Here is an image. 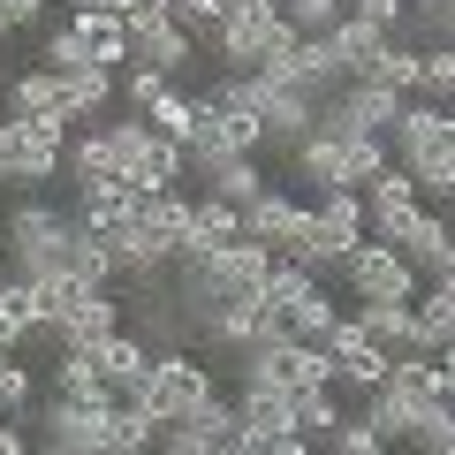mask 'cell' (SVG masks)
Here are the masks:
<instances>
[{
	"label": "cell",
	"mask_w": 455,
	"mask_h": 455,
	"mask_svg": "<svg viewBox=\"0 0 455 455\" xmlns=\"http://www.w3.org/2000/svg\"><path fill=\"white\" fill-rule=\"evenodd\" d=\"M387 152L418 175L425 197H440L448 205L455 197V107H433V99H410L403 122L387 130Z\"/></svg>",
	"instance_id": "1"
},
{
	"label": "cell",
	"mask_w": 455,
	"mask_h": 455,
	"mask_svg": "<svg viewBox=\"0 0 455 455\" xmlns=\"http://www.w3.org/2000/svg\"><path fill=\"white\" fill-rule=\"evenodd\" d=\"M190 197L182 190H160V197H145L137 205V220L130 228H114L107 243H114V259H122V274H137V281H152L167 259H182V235H190Z\"/></svg>",
	"instance_id": "2"
},
{
	"label": "cell",
	"mask_w": 455,
	"mask_h": 455,
	"mask_svg": "<svg viewBox=\"0 0 455 455\" xmlns=\"http://www.w3.org/2000/svg\"><path fill=\"white\" fill-rule=\"evenodd\" d=\"M8 259H16V281H46V274H68V243H76V212L61 205H38V197H23L16 212H8Z\"/></svg>",
	"instance_id": "3"
},
{
	"label": "cell",
	"mask_w": 455,
	"mask_h": 455,
	"mask_svg": "<svg viewBox=\"0 0 455 455\" xmlns=\"http://www.w3.org/2000/svg\"><path fill=\"white\" fill-rule=\"evenodd\" d=\"M107 137L122 145V182H130L137 197H160V190H175V175L190 167V145H175V137H160L152 122H137V114H122V122H107Z\"/></svg>",
	"instance_id": "4"
},
{
	"label": "cell",
	"mask_w": 455,
	"mask_h": 455,
	"mask_svg": "<svg viewBox=\"0 0 455 455\" xmlns=\"http://www.w3.org/2000/svg\"><path fill=\"white\" fill-rule=\"evenodd\" d=\"M212 395H220V387H212V372H205L197 357H160V364H152V379L130 395V403L167 433V425H190L197 410L212 403Z\"/></svg>",
	"instance_id": "5"
},
{
	"label": "cell",
	"mask_w": 455,
	"mask_h": 455,
	"mask_svg": "<svg viewBox=\"0 0 455 455\" xmlns=\"http://www.w3.org/2000/svg\"><path fill=\"white\" fill-rule=\"evenodd\" d=\"M334 274L349 281V296H357V304H418V289H425L418 266H410L395 243H372V235H364V243L349 251Z\"/></svg>",
	"instance_id": "6"
},
{
	"label": "cell",
	"mask_w": 455,
	"mask_h": 455,
	"mask_svg": "<svg viewBox=\"0 0 455 455\" xmlns=\"http://www.w3.org/2000/svg\"><path fill=\"white\" fill-rule=\"evenodd\" d=\"M274 23H281V16H259V8H228V23L205 38V46L220 53L228 76H266V61H274Z\"/></svg>",
	"instance_id": "7"
},
{
	"label": "cell",
	"mask_w": 455,
	"mask_h": 455,
	"mask_svg": "<svg viewBox=\"0 0 455 455\" xmlns=\"http://www.w3.org/2000/svg\"><path fill=\"white\" fill-rule=\"evenodd\" d=\"M107 410H114V403H68V395H53V403L38 410V440H53V448H84V455H107Z\"/></svg>",
	"instance_id": "8"
},
{
	"label": "cell",
	"mask_w": 455,
	"mask_h": 455,
	"mask_svg": "<svg viewBox=\"0 0 455 455\" xmlns=\"http://www.w3.org/2000/svg\"><path fill=\"white\" fill-rule=\"evenodd\" d=\"M326 357H334V387H357V395H372V387H387V349H372L364 341V326L357 319H341L334 334H326Z\"/></svg>",
	"instance_id": "9"
},
{
	"label": "cell",
	"mask_w": 455,
	"mask_h": 455,
	"mask_svg": "<svg viewBox=\"0 0 455 455\" xmlns=\"http://www.w3.org/2000/svg\"><path fill=\"white\" fill-rule=\"evenodd\" d=\"M130 61L160 68V76H182V68L197 61V38L182 31L175 16H167V23H137V16H130Z\"/></svg>",
	"instance_id": "10"
},
{
	"label": "cell",
	"mask_w": 455,
	"mask_h": 455,
	"mask_svg": "<svg viewBox=\"0 0 455 455\" xmlns=\"http://www.w3.org/2000/svg\"><path fill=\"white\" fill-rule=\"evenodd\" d=\"M92 357H99V379H107L114 395H137V387L152 379V364H160V357H152V341H137L130 326H122V334H107Z\"/></svg>",
	"instance_id": "11"
},
{
	"label": "cell",
	"mask_w": 455,
	"mask_h": 455,
	"mask_svg": "<svg viewBox=\"0 0 455 455\" xmlns=\"http://www.w3.org/2000/svg\"><path fill=\"white\" fill-rule=\"evenodd\" d=\"M137 205H145V197L114 175V182H76V205H68V212H76L84 228H99V235H114V228L137 220Z\"/></svg>",
	"instance_id": "12"
},
{
	"label": "cell",
	"mask_w": 455,
	"mask_h": 455,
	"mask_svg": "<svg viewBox=\"0 0 455 455\" xmlns=\"http://www.w3.org/2000/svg\"><path fill=\"white\" fill-rule=\"evenodd\" d=\"M296 220H304V197H289V190H259L243 205V243H266L281 259V243L296 235Z\"/></svg>",
	"instance_id": "13"
},
{
	"label": "cell",
	"mask_w": 455,
	"mask_h": 455,
	"mask_svg": "<svg viewBox=\"0 0 455 455\" xmlns=\"http://www.w3.org/2000/svg\"><path fill=\"white\" fill-rule=\"evenodd\" d=\"M243 243V205H220V197H197L190 235H182V259H212V251Z\"/></svg>",
	"instance_id": "14"
},
{
	"label": "cell",
	"mask_w": 455,
	"mask_h": 455,
	"mask_svg": "<svg viewBox=\"0 0 455 455\" xmlns=\"http://www.w3.org/2000/svg\"><path fill=\"white\" fill-rule=\"evenodd\" d=\"M235 410H243V433H259V440H289L296 433V395L289 387H259V379H243Z\"/></svg>",
	"instance_id": "15"
},
{
	"label": "cell",
	"mask_w": 455,
	"mask_h": 455,
	"mask_svg": "<svg viewBox=\"0 0 455 455\" xmlns=\"http://www.w3.org/2000/svg\"><path fill=\"white\" fill-rule=\"evenodd\" d=\"M68 31L84 38V53H92L99 68H122V61H130V16H107V8H84V0H76Z\"/></svg>",
	"instance_id": "16"
},
{
	"label": "cell",
	"mask_w": 455,
	"mask_h": 455,
	"mask_svg": "<svg viewBox=\"0 0 455 455\" xmlns=\"http://www.w3.org/2000/svg\"><path fill=\"white\" fill-rule=\"evenodd\" d=\"M197 175H205V197H220V205H251L259 190H274V182L259 175V160H243V152H228V160H190Z\"/></svg>",
	"instance_id": "17"
},
{
	"label": "cell",
	"mask_w": 455,
	"mask_h": 455,
	"mask_svg": "<svg viewBox=\"0 0 455 455\" xmlns=\"http://www.w3.org/2000/svg\"><path fill=\"white\" fill-rule=\"evenodd\" d=\"M387 395H395L403 410H433V403H448L440 357H395V364H387Z\"/></svg>",
	"instance_id": "18"
},
{
	"label": "cell",
	"mask_w": 455,
	"mask_h": 455,
	"mask_svg": "<svg viewBox=\"0 0 455 455\" xmlns=\"http://www.w3.org/2000/svg\"><path fill=\"white\" fill-rule=\"evenodd\" d=\"M334 46H341V68H349V84H372L395 38H387V31H372V23H357V16H341V23H334Z\"/></svg>",
	"instance_id": "19"
},
{
	"label": "cell",
	"mask_w": 455,
	"mask_h": 455,
	"mask_svg": "<svg viewBox=\"0 0 455 455\" xmlns=\"http://www.w3.org/2000/svg\"><path fill=\"white\" fill-rule=\"evenodd\" d=\"M341 167H349V137L311 130L304 145H296V182H304V190H341Z\"/></svg>",
	"instance_id": "20"
},
{
	"label": "cell",
	"mask_w": 455,
	"mask_h": 455,
	"mask_svg": "<svg viewBox=\"0 0 455 455\" xmlns=\"http://www.w3.org/2000/svg\"><path fill=\"white\" fill-rule=\"evenodd\" d=\"M448 251H455V228H448V212H418V228L403 235V259L418 266L425 281H433V274H448Z\"/></svg>",
	"instance_id": "21"
},
{
	"label": "cell",
	"mask_w": 455,
	"mask_h": 455,
	"mask_svg": "<svg viewBox=\"0 0 455 455\" xmlns=\"http://www.w3.org/2000/svg\"><path fill=\"white\" fill-rule=\"evenodd\" d=\"M8 107H16V122H68L61 114V76H53V68H23V76L8 84Z\"/></svg>",
	"instance_id": "22"
},
{
	"label": "cell",
	"mask_w": 455,
	"mask_h": 455,
	"mask_svg": "<svg viewBox=\"0 0 455 455\" xmlns=\"http://www.w3.org/2000/svg\"><path fill=\"white\" fill-rule=\"evenodd\" d=\"M53 395H68V403H122V395L99 379V357H92V349H68V357L53 364Z\"/></svg>",
	"instance_id": "23"
},
{
	"label": "cell",
	"mask_w": 455,
	"mask_h": 455,
	"mask_svg": "<svg viewBox=\"0 0 455 455\" xmlns=\"http://www.w3.org/2000/svg\"><path fill=\"white\" fill-rule=\"evenodd\" d=\"M152 448H160V425L122 395V403L107 410V455H152Z\"/></svg>",
	"instance_id": "24"
},
{
	"label": "cell",
	"mask_w": 455,
	"mask_h": 455,
	"mask_svg": "<svg viewBox=\"0 0 455 455\" xmlns=\"http://www.w3.org/2000/svg\"><path fill=\"white\" fill-rule=\"evenodd\" d=\"M68 175H76V182H114V175H122V145L107 137V122L68 145Z\"/></svg>",
	"instance_id": "25"
},
{
	"label": "cell",
	"mask_w": 455,
	"mask_h": 455,
	"mask_svg": "<svg viewBox=\"0 0 455 455\" xmlns=\"http://www.w3.org/2000/svg\"><path fill=\"white\" fill-rule=\"evenodd\" d=\"M114 92H122L114 68H76V76H61V114H68V122H92Z\"/></svg>",
	"instance_id": "26"
},
{
	"label": "cell",
	"mask_w": 455,
	"mask_h": 455,
	"mask_svg": "<svg viewBox=\"0 0 455 455\" xmlns=\"http://www.w3.org/2000/svg\"><path fill=\"white\" fill-rule=\"evenodd\" d=\"M418 319H425V334H433V349L455 341V274H433L418 289Z\"/></svg>",
	"instance_id": "27"
},
{
	"label": "cell",
	"mask_w": 455,
	"mask_h": 455,
	"mask_svg": "<svg viewBox=\"0 0 455 455\" xmlns=\"http://www.w3.org/2000/svg\"><path fill=\"white\" fill-rule=\"evenodd\" d=\"M145 122L160 137H175V145H190V130H197V92H182V84H167L160 99L145 107Z\"/></svg>",
	"instance_id": "28"
},
{
	"label": "cell",
	"mask_w": 455,
	"mask_h": 455,
	"mask_svg": "<svg viewBox=\"0 0 455 455\" xmlns=\"http://www.w3.org/2000/svg\"><path fill=\"white\" fill-rule=\"evenodd\" d=\"M341 425H349V410L334 403V387H296V433H311V440H334Z\"/></svg>",
	"instance_id": "29"
},
{
	"label": "cell",
	"mask_w": 455,
	"mask_h": 455,
	"mask_svg": "<svg viewBox=\"0 0 455 455\" xmlns=\"http://www.w3.org/2000/svg\"><path fill=\"white\" fill-rule=\"evenodd\" d=\"M357 418L372 425V433L387 440V448H403V440H410V425H418V410H403V403H395L387 387H372V395H364V410H357Z\"/></svg>",
	"instance_id": "30"
},
{
	"label": "cell",
	"mask_w": 455,
	"mask_h": 455,
	"mask_svg": "<svg viewBox=\"0 0 455 455\" xmlns=\"http://www.w3.org/2000/svg\"><path fill=\"white\" fill-rule=\"evenodd\" d=\"M403 448H410V455H455V410H448V403L418 410V425H410Z\"/></svg>",
	"instance_id": "31"
},
{
	"label": "cell",
	"mask_w": 455,
	"mask_h": 455,
	"mask_svg": "<svg viewBox=\"0 0 455 455\" xmlns=\"http://www.w3.org/2000/svg\"><path fill=\"white\" fill-rule=\"evenodd\" d=\"M311 289H319V274H304V266L274 259V281H266V311H296Z\"/></svg>",
	"instance_id": "32"
},
{
	"label": "cell",
	"mask_w": 455,
	"mask_h": 455,
	"mask_svg": "<svg viewBox=\"0 0 455 455\" xmlns=\"http://www.w3.org/2000/svg\"><path fill=\"white\" fill-rule=\"evenodd\" d=\"M281 16H289L304 38H319V31H334V23L349 16V8H341V0H281Z\"/></svg>",
	"instance_id": "33"
},
{
	"label": "cell",
	"mask_w": 455,
	"mask_h": 455,
	"mask_svg": "<svg viewBox=\"0 0 455 455\" xmlns=\"http://www.w3.org/2000/svg\"><path fill=\"white\" fill-rule=\"evenodd\" d=\"M433 107H455V46H425V92Z\"/></svg>",
	"instance_id": "34"
},
{
	"label": "cell",
	"mask_w": 455,
	"mask_h": 455,
	"mask_svg": "<svg viewBox=\"0 0 455 455\" xmlns=\"http://www.w3.org/2000/svg\"><path fill=\"white\" fill-rule=\"evenodd\" d=\"M0 418L8 425L31 418V364H0Z\"/></svg>",
	"instance_id": "35"
},
{
	"label": "cell",
	"mask_w": 455,
	"mask_h": 455,
	"mask_svg": "<svg viewBox=\"0 0 455 455\" xmlns=\"http://www.w3.org/2000/svg\"><path fill=\"white\" fill-rule=\"evenodd\" d=\"M46 68H53V76H76V68H99V61L84 53V38L61 23V31H46Z\"/></svg>",
	"instance_id": "36"
},
{
	"label": "cell",
	"mask_w": 455,
	"mask_h": 455,
	"mask_svg": "<svg viewBox=\"0 0 455 455\" xmlns=\"http://www.w3.org/2000/svg\"><path fill=\"white\" fill-rule=\"evenodd\" d=\"M349 16L372 23V31H387V38H403L410 31V0H349Z\"/></svg>",
	"instance_id": "37"
},
{
	"label": "cell",
	"mask_w": 455,
	"mask_h": 455,
	"mask_svg": "<svg viewBox=\"0 0 455 455\" xmlns=\"http://www.w3.org/2000/svg\"><path fill=\"white\" fill-rule=\"evenodd\" d=\"M326 455H387V440H379V433H372L364 418H349V425H341L334 440H326Z\"/></svg>",
	"instance_id": "38"
},
{
	"label": "cell",
	"mask_w": 455,
	"mask_h": 455,
	"mask_svg": "<svg viewBox=\"0 0 455 455\" xmlns=\"http://www.w3.org/2000/svg\"><path fill=\"white\" fill-rule=\"evenodd\" d=\"M167 84H175V76H160V68H145V61H130V76H122V99H130V107H152V99H160Z\"/></svg>",
	"instance_id": "39"
},
{
	"label": "cell",
	"mask_w": 455,
	"mask_h": 455,
	"mask_svg": "<svg viewBox=\"0 0 455 455\" xmlns=\"http://www.w3.org/2000/svg\"><path fill=\"white\" fill-rule=\"evenodd\" d=\"M152 455H220V448H212V440L197 433V425H167V433H160V448H152Z\"/></svg>",
	"instance_id": "40"
},
{
	"label": "cell",
	"mask_w": 455,
	"mask_h": 455,
	"mask_svg": "<svg viewBox=\"0 0 455 455\" xmlns=\"http://www.w3.org/2000/svg\"><path fill=\"white\" fill-rule=\"evenodd\" d=\"M0 175H8V182L23 175V122H16V114L0 122Z\"/></svg>",
	"instance_id": "41"
},
{
	"label": "cell",
	"mask_w": 455,
	"mask_h": 455,
	"mask_svg": "<svg viewBox=\"0 0 455 455\" xmlns=\"http://www.w3.org/2000/svg\"><path fill=\"white\" fill-rule=\"evenodd\" d=\"M410 16H418L425 31H433V46H440V38H448V16H455V0H410Z\"/></svg>",
	"instance_id": "42"
},
{
	"label": "cell",
	"mask_w": 455,
	"mask_h": 455,
	"mask_svg": "<svg viewBox=\"0 0 455 455\" xmlns=\"http://www.w3.org/2000/svg\"><path fill=\"white\" fill-rule=\"evenodd\" d=\"M0 16H8V31H31V23H46V0H0Z\"/></svg>",
	"instance_id": "43"
},
{
	"label": "cell",
	"mask_w": 455,
	"mask_h": 455,
	"mask_svg": "<svg viewBox=\"0 0 455 455\" xmlns=\"http://www.w3.org/2000/svg\"><path fill=\"white\" fill-rule=\"evenodd\" d=\"M0 455H31V440H23V425L0 418Z\"/></svg>",
	"instance_id": "44"
},
{
	"label": "cell",
	"mask_w": 455,
	"mask_h": 455,
	"mask_svg": "<svg viewBox=\"0 0 455 455\" xmlns=\"http://www.w3.org/2000/svg\"><path fill=\"white\" fill-rule=\"evenodd\" d=\"M84 8H107V16H137L145 0H84Z\"/></svg>",
	"instance_id": "45"
},
{
	"label": "cell",
	"mask_w": 455,
	"mask_h": 455,
	"mask_svg": "<svg viewBox=\"0 0 455 455\" xmlns=\"http://www.w3.org/2000/svg\"><path fill=\"white\" fill-rule=\"evenodd\" d=\"M31 455H84V448H53V440H31Z\"/></svg>",
	"instance_id": "46"
},
{
	"label": "cell",
	"mask_w": 455,
	"mask_h": 455,
	"mask_svg": "<svg viewBox=\"0 0 455 455\" xmlns=\"http://www.w3.org/2000/svg\"><path fill=\"white\" fill-rule=\"evenodd\" d=\"M448 228H455V197H448Z\"/></svg>",
	"instance_id": "47"
},
{
	"label": "cell",
	"mask_w": 455,
	"mask_h": 455,
	"mask_svg": "<svg viewBox=\"0 0 455 455\" xmlns=\"http://www.w3.org/2000/svg\"><path fill=\"white\" fill-rule=\"evenodd\" d=\"M0 38H8V16H0Z\"/></svg>",
	"instance_id": "48"
},
{
	"label": "cell",
	"mask_w": 455,
	"mask_h": 455,
	"mask_svg": "<svg viewBox=\"0 0 455 455\" xmlns=\"http://www.w3.org/2000/svg\"><path fill=\"white\" fill-rule=\"evenodd\" d=\"M0 182H8V175H0Z\"/></svg>",
	"instance_id": "49"
}]
</instances>
